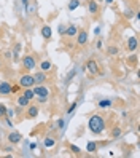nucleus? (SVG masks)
Listing matches in <instances>:
<instances>
[{"label":"nucleus","mask_w":140,"mask_h":158,"mask_svg":"<svg viewBox=\"0 0 140 158\" xmlns=\"http://www.w3.org/2000/svg\"><path fill=\"white\" fill-rule=\"evenodd\" d=\"M86 69H88V72L91 75H99V66H97V63L94 59L86 61Z\"/></svg>","instance_id":"nucleus-6"},{"label":"nucleus","mask_w":140,"mask_h":158,"mask_svg":"<svg viewBox=\"0 0 140 158\" xmlns=\"http://www.w3.org/2000/svg\"><path fill=\"white\" fill-rule=\"evenodd\" d=\"M43 145L46 149H53L54 145H56V140L53 139V137H45V140H43Z\"/></svg>","instance_id":"nucleus-17"},{"label":"nucleus","mask_w":140,"mask_h":158,"mask_svg":"<svg viewBox=\"0 0 140 158\" xmlns=\"http://www.w3.org/2000/svg\"><path fill=\"white\" fill-rule=\"evenodd\" d=\"M19 51H21V43H16V47H14V50H13V58H14V61L18 59Z\"/></svg>","instance_id":"nucleus-23"},{"label":"nucleus","mask_w":140,"mask_h":158,"mask_svg":"<svg viewBox=\"0 0 140 158\" xmlns=\"http://www.w3.org/2000/svg\"><path fill=\"white\" fill-rule=\"evenodd\" d=\"M107 53H108L110 56H118V53H120V50H118V47H108V50H107Z\"/></svg>","instance_id":"nucleus-22"},{"label":"nucleus","mask_w":140,"mask_h":158,"mask_svg":"<svg viewBox=\"0 0 140 158\" xmlns=\"http://www.w3.org/2000/svg\"><path fill=\"white\" fill-rule=\"evenodd\" d=\"M78 105V102H73V104H72L70 107H69V112H67V114H69V115H72V112H73L75 110V107Z\"/></svg>","instance_id":"nucleus-32"},{"label":"nucleus","mask_w":140,"mask_h":158,"mask_svg":"<svg viewBox=\"0 0 140 158\" xmlns=\"http://www.w3.org/2000/svg\"><path fill=\"white\" fill-rule=\"evenodd\" d=\"M65 120H64V118H59V120H58V128H61V129H64L65 126Z\"/></svg>","instance_id":"nucleus-29"},{"label":"nucleus","mask_w":140,"mask_h":158,"mask_svg":"<svg viewBox=\"0 0 140 158\" xmlns=\"http://www.w3.org/2000/svg\"><path fill=\"white\" fill-rule=\"evenodd\" d=\"M111 136H113L115 139H118V137L121 136V128H120V126L113 128V131H111Z\"/></svg>","instance_id":"nucleus-24"},{"label":"nucleus","mask_w":140,"mask_h":158,"mask_svg":"<svg viewBox=\"0 0 140 158\" xmlns=\"http://www.w3.org/2000/svg\"><path fill=\"white\" fill-rule=\"evenodd\" d=\"M22 67H24L26 70H33L37 67V59L30 54L24 56V58H22Z\"/></svg>","instance_id":"nucleus-3"},{"label":"nucleus","mask_w":140,"mask_h":158,"mask_svg":"<svg viewBox=\"0 0 140 158\" xmlns=\"http://www.w3.org/2000/svg\"><path fill=\"white\" fill-rule=\"evenodd\" d=\"M51 69H53V64L49 63V61H42V63H40V70L48 72V70H51Z\"/></svg>","instance_id":"nucleus-16"},{"label":"nucleus","mask_w":140,"mask_h":158,"mask_svg":"<svg viewBox=\"0 0 140 158\" xmlns=\"http://www.w3.org/2000/svg\"><path fill=\"white\" fill-rule=\"evenodd\" d=\"M0 94H2V96L11 94V85L8 82H2V83H0Z\"/></svg>","instance_id":"nucleus-8"},{"label":"nucleus","mask_w":140,"mask_h":158,"mask_svg":"<svg viewBox=\"0 0 140 158\" xmlns=\"http://www.w3.org/2000/svg\"><path fill=\"white\" fill-rule=\"evenodd\" d=\"M19 85L21 88H32L33 85H35V80H33V75H22L21 80H19Z\"/></svg>","instance_id":"nucleus-4"},{"label":"nucleus","mask_w":140,"mask_h":158,"mask_svg":"<svg viewBox=\"0 0 140 158\" xmlns=\"http://www.w3.org/2000/svg\"><path fill=\"white\" fill-rule=\"evenodd\" d=\"M16 102H18V105H19V107H27V105H29V102H30V101L27 99L24 94H21L19 98H18V101H16Z\"/></svg>","instance_id":"nucleus-15"},{"label":"nucleus","mask_w":140,"mask_h":158,"mask_svg":"<svg viewBox=\"0 0 140 158\" xmlns=\"http://www.w3.org/2000/svg\"><path fill=\"white\" fill-rule=\"evenodd\" d=\"M21 85H11V93H19Z\"/></svg>","instance_id":"nucleus-28"},{"label":"nucleus","mask_w":140,"mask_h":158,"mask_svg":"<svg viewBox=\"0 0 140 158\" xmlns=\"http://www.w3.org/2000/svg\"><path fill=\"white\" fill-rule=\"evenodd\" d=\"M104 2H105V3H107V5H110V3H113V2H115V0H104Z\"/></svg>","instance_id":"nucleus-37"},{"label":"nucleus","mask_w":140,"mask_h":158,"mask_svg":"<svg viewBox=\"0 0 140 158\" xmlns=\"http://www.w3.org/2000/svg\"><path fill=\"white\" fill-rule=\"evenodd\" d=\"M76 70H78V67H75V69H73V70H72V72H69V75H67V78H65V83H69V82L72 80V78H73V77H75V74H76Z\"/></svg>","instance_id":"nucleus-25"},{"label":"nucleus","mask_w":140,"mask_h":158,"mask_svg":"<svg viewBox=\"0 0 140 158\" xmlns=\"http://www.w3.org/2000/svg\"><path fill=\"white\" fill-rule=\"evenodd\" d=\"M88 11L91 15H97L99 13V5L96 0H89V3H88Z\"/></svg>","instance_id":"nucleus-12"},{"label":"nucleus","mask_w":140,"mask_h":158,"mask_svg":"<svg viewBox=\"0 0 140 158\" xmlns=\"http://www.w3.org/2000/svg\"><path fill=\"white\" fill-rule=\"evenodd\" d=\"M86 150L89 152V153H96V152H97V144L96 142H88Z\"/></svg>","instance_id":"nucleus-19"},{"label":"nucleus","mask_w":140,"mask_h":158,"mask_svg":"<svg viewBox=\"0 0 140 158\" xmlns=\"http://www.w3.org/2000/svg\"><path fill=\"white\" fill-rule=\"evenodd\" d=\"M96 2H104V0H96Z\"/></svg>","instance_id":"nucleus-38"},{"label":"nucleus","mask_w":140,"mask_h":158,"mask_svg":"<svg viewBox=\"0 0 140 158\" xmlns=\"http://www.w3.org/2000/svg\"><path fill=\"white\" fill-rule=\"evenodd\" d=\"M42 37L45 38V40H49V38L53 37V29H51L48 24H45V26L42 27Z\"/></svg>","instance_id":"nucleus-9"},{"label":"nucleus","mask_w":140,"mask_h":158,"mask_svg":"<svg viewBox=\"0 0 140 158\" xmlns=\"http://www.w3.org/2000/svg\"><path fill=\"white\" fill-rule=\"evenodd\" d=\"M78 7H80V0H70L67 8H69V11H75Z\"/></svg>","instance_id":"nucleus-18"},{"label":"nucleus","mask_w":140,"mask_h":158,"mask_svg":"<svg viewBox=\"0 0 140 158\" xmlns=\"http://www.w3.org/2000/svg\"><path fill=\"white\" fill-rule=\"evenodd\" d=\"M0 66H2V64H0Z\"/></svg>","instance_id":"nucleus-39"},{"label":"nucleus","mask_w":140,"mask_h":158,"mask_svg":"<svg viewBox=\"0 0 140 158\" xmlns=\"http://www.w3.org/2000/svg\"><path fill=\"white\" fill-rule=\"evenodd\" d=\"M137 47H138V40H137V37H129V38H127V50H129L131 53L135 51Z\"/></svg>","instance_id":"nucleus-7"},{"label":"nucleus","mask_w":140,"mask_h":158,"mask_svg":"<svg viewBox=\"0 0 140 158\" xmlns=\"http://www.w3.org/2000/svg\"><path fill=\"white\" fill-rule=\"evenodd\" d=\"M75 37H76V45H78V47H83V45H86V43H88V38H89L88 32H86L85 29L78 31Z\"/></svg>","instance_id":"nucleus-5"},{"label":"nucleus","mask_w":140,"mask_h":158,"mask_svg":"<svg viewBox=\"0 0 140 158\" xmlns=\"http://www.w3.org/2000/svg\"><path fill=\"white\" fill-rule=\"evenodd\" d=\"M32 91L35 94V98H48L49 96V89L45 86V85H33L32 86Z\"/></svg>","instance_id":"nucleus-2"},{"label":"nucleus","mask_w":140,"mask_h":158,"mask_svg":"<svg viewBox=\"0 0 140 158\" xmlns=\"http://www.w3.org/2000/svg\"><path fill=\"white\" fill-rule=\"evenodd\" d=\"M22 94H24V96H26V98L29 99V101H32L33 98H35V94H33L32 88H24V93H22Z\"/></svg>","instance_id":"nucleus-20"},{"label":"nucleus","mask_w":140,"mask_h":158,"mask_svg":"<svg viewBox=\"0 0 140 158\" xmlns=\"http://www.w3.org/2000/svg\"><path fill=\"white\" fill-rule=\"evenodd\" d=\"M124 16H126V18H129V19H131L132 16H134V11H132V10H126V11H124Z\"/></svg>","instance_id":"nucleus-31"},{"label":"nucleus","mask_w":140,"mask_h":158,"mask_svg":"<svg viewBox=\"0 0 140 158\" xmlns=\"http://www.w3.org/2000/svg\"><path fill=\"white\" fill-rule=\"evenodd\" d=\"M96 48H97V50H102V40H99V42H97Z\"/></svg>","instance_id":"nucleus-34"},{"label":"nucleus","mask_w":140,"mask_h":158,"mask_svg":"<svg viewBox=\"0 0 140 158\" xmlns=\"http://www.w3.org/2000/svg\"><path fill=\"white\" fill-rule=\"evenodd\" d=\"M5 117L10 118V120H11V118H14V110L13 109H7V114H5Z\"/></svg>","instance_id":"nucleus-26"},{"label":"nucleus","mask_w":140,"mask_h":158,"mask_svg":"<svg viewBox=\"0 0 140 158\" xmlns=\"http://www.w3.org/2000/svg\"><path fill=\"white\" fill-rule=\"evenodd\" d=\"M38 115V107L37 105H30L29 109H27V117L29 118H35Z\"/></svg>","instance_id":"nucleus-14"},{"label":"nucleus","mask_w":140,"mask_h":158,"mask_svg":"<svg viewBox=\"0 0 140 158\" xmlns=\"http://www.w3.org/2000/svg\"><path fill=\"white\" fill-rule=\"evenodd\" d=\"M38 101H40V102L43 104V102H46V101H48V98H38Z\"/></svg>","instance_id":"nucleus-35"},{"label":"nucleus","mask_w":140,"mask_h":158,"mask_svg":"<svg viewBox=\"0 0 140 158\" xmlns=\"http://www.w3.org/2000/svg\"><path fill=\"white\" fill-rule=\"evenodd\" d=\"M21 139H22V136L19 133H10L8 134V142L10 144H19Z\"/></svg>","instance_id":"nucleus-11"},{"label":"nucleus","mask_w":140,"mask_h":158,"mask_svg":"<svg viewBox=\"0 0 140 158\" xmlns=\"http://www.w3.org/2000/svg\"><path fill=\"white\" fill-rule=\"evenodd\" d=\"M76 32H78V27H76L75 24H70V26L65 29V35H67V37H75Z\"/></svg>","instance_id":"nucleus-13"},{"label":"nucleus","mask_w":140,"mask_h":158,"mask_svg":"<svg viewBox=\"0 0 140 158\" xmlns=\"http://www.w3.org/2000/svg\"><path fill=\"white\" fill-rule=\"evenodd\" d=\"M111 104H113V101H111V99H102V101H99V107H102V109H105V107H110Z\"/></svg>","instance_id":"nucleus-21"},{"label":"nucleus","mask_w":140,"mask_h":158,"mask_svg":"<svg viewBox=\"0 0 140 158\" xmlns=\"http://www.w3.org/2000/svg\"><path fill=\"white\" fill-rule=\"evenodd\" d=\"M70 150L73 152L75 155H80V152H81V150H80V147H76V145H73V144L70 145Z\"/></svg>","instance_id":"nucleus-27"},{"label":"nucleus","mask_w":140,"mask_h":158,"mask_svg":"<svg viewBox=\"0 0 140 158\" xmlns=\"http://www.w3.org/2000/svg\"><path fill=\"white\" fill-rule=\"evenodd\" d=\"M94 34H96V35H99V34H100V27H96V31H94Z\"/></svg>","instance_id":"nucleus-36"},{"label":"nucleus","mask_w":140,"mask_h":158,"mask_svg":"<svg viewBox=\"0 0 140 158\" xmlns=\"http://www.w3.org/2000/svg\"><path fill=\"white\" fill-rule=\"evenodd\" d=\"M5 114H7V107L3 104H0V117H5Z\"/></svg>","instance_id":"nucleus-30"},{"label":"nucleus","mask_w":140,"mask_h":158,"mask_svg":"<svg viewBox=\"0 0 140 158\" xmlns=\"http://www.w3.org/2000/svg\"><path fill=\"white\" fill-rule=\"evenodd\" d=\"M33 80H35V85H42V83H45V80H46V74H45L43 70L37 72V74H33Z\"/></svg>","instance_id":"nucleus-10"},{"label":"nucleus","mask_w":140,"mask_h":158,"mask_svg":"<svg viewBox=\"0 0 140 158\" xmlns=\"http://www.w3.org/2000/svg\"><path fill=\"white\" fill-rule=\"evenodd\" d=\"M88 128H89V131H91L92 134H100L105 129V120L100 115H92L91 118H89V121H88Z\"/></svg>","instance_id":"nucleus-1"},{"label":"nucleus","mask_w":140,"mask_h":158,"mask_svg":"<svg viewBox=\"0 0 140 158\" xmlns=\"http://www.w3.org/2000/svg\"><path fill=\"white\" fill-rule=\"evenodd\" d=\"M65 29H67V27L64 24H59V34H61V35H64V34H65Z\"/></svg>","instance_id":"nucleus-33"}]
</instances>
